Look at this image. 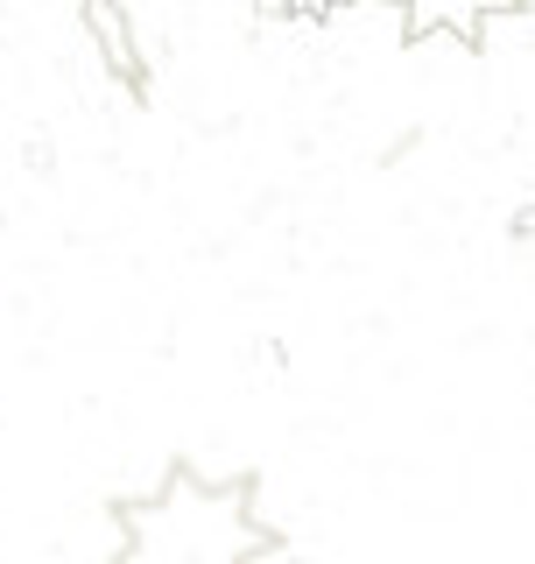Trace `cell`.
<instances>
[{"mask_svg": "<svg viewBox=\"0 0 535 564\" xmlns=\"http://www.w3.org/2000/svg\"><path fill=\"white\" fill-rule=\"evenodd\" d=\"M128 557H176V564H233L254 551H282V536H268V522L247 508V487H219L198 480L190 466L170 473V487L155 501H128L120 508Z\"/></svg>", "mask_w": 535, "mask_h": 564, "instance_id": "6da1fadb", "label": "cell"}, {"mask_svg": "<svg viewBox=\"0 0 535 564\" xmlns=\"http://www.w3.org/2000/svg\"><path fill=\"white\" fill-rule=\"evenodd\" d=\"M78 22L92 35V57L113 70L134 99H149V64H141V35L128 22V8H120V0H78Z\"/></svg>", "mask_w": 535, "mask_h": 564, "instance_id": "7a4b0ae2", "label": "cell"}, {"mask_svg": "<svg viewBox=\"0 0 535 564\" xmlns=\"http://www.w3.org/2000/svg\"><path fill=\"white\" fill-rule=\"evenodd\" d=\"M395 8H402L408 43H423V35H458L466 50H479L487 14H507V8H522V0H395Z\"/></svg>", "mask_w": 535, "mask_h": 564, "instance_id": "3957f363", "label": "cell"}, {"mask_svg": "<svg viewBox=\"0 0 535 564\" xmlns=\"http://www.w3.org/2000/svg\"><path fill=\"white\" fill-rule=\"evenodd\" d=\"M338 8H346V0H290V14H296V22H331Z\"/></svg>", "mask_w": 535, "mask_h": 564, "instance_id": "277c9868", "label": "cell"}, {"mask_svg": "<svg viewBox=\"0 0 535 564\" xmlns=\"http://www.w3.org/2000/svg\"><path fill=\"white\" fill-rule=\"evenodd\" d=\"M22 155H29V170H50V163H57V149H50V141H43V134H35V141H29V149H22Z\"/></svg>", "mask_w": 535, "mask_h": 564, "instance_id": "5b68a950", "label": "cell"}, {"mask_svg": "<svg viewBox=\"0 0 535 564\" xmlns=\"http://www.w3.org/2000/svg\"><path fill=\"white\" fill-rule=\"evenodd\" d=\"M254 14H261V22H296L290 0H254Z\"/></svg>", "mask_w": 535, "mask_h": 564, "instance_id": "8992f818", "label": "cell"}, {"mask_svg": "<svg viewBox=\"0 0 535 564\" xmlns=\"http://www.w3.org/2000/svg\"><path fill=\"white\" fill-rule=\"evenodd\" d=\"M507 234H514V240H535V205L514 212V226H507Z\"/></svg>", "mask_w": 535, "mask_h": 564, "instance_id": "52a82bcc", "label": "cell"}]
</instances>
